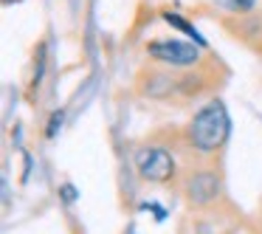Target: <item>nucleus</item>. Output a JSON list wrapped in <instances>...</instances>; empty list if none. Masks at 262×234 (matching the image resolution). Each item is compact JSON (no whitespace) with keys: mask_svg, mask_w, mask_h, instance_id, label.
<instances>
[{"mask_svg":"<svg viewBox=\"0 0 262 234\" xmlns=\"http://www.w3.org/2000/svg\"><path fill=\"white\" fill-rule=\"evenodd\" d=\"M59 198H62L65 203H76L79 192H76V186H74V183H62V186H59Z\"/></svg>","mask_w":262,"mask_h":234,"instance_id":"obj_10","label":"nucleus"},{"mask_svg":"<svg viewBox=\"0 0 262 234\" xmlns=\"http://www.w3.org/2000/svg\"><path fill=\"white\" fill-rule=\"evenodd\" d=\"M228 136H231V116L220 99H211L189 119L183 130V144L198 155H217L226 147Z\"/></svg>","mask_w":262,"mask_h":234,"instance_id":"obj_1","label":"nucleus"},{"mask_svg":"<svg viewBox=\"0 0 262 234\" xmlns=\"http://www.w3.org/2000/svg\"><path fill=\"white\" fill-rule=\"evenodd\" d=\"M161 17H164V20H166V23H169V26H172V29H178V31H183V34H186V40H192V42H198V46H200V48H209V42H206V37H203V34H200V31H198V29H194V26H192V23H189V20H186V17H181V14H178V12H164V14H161Z\"/></svg>","mask_w":262,"mask_h":234,"instance_id":"obj_6","label":"nucleus"},{"mask_svg":"<svg viewBox=\"0 0 262 234\" xmlns=\"http://www.w3.org/2000/svg\"><path fill=\"white\" fill-rule=\"evenodd\" d=\"M133 166H136V172L141 175V181L158 183V186L172 183L178 175L175 153L166 150L164 144H141V147L133 153Z\"/></svg>","mask_w":262,"mask_h":234,"instance_id":"obj_2","label":"nucleus"},{"mask_svg":"<svg viewBox=\"0 0 262 234\" xmlns=\"http://www.w3.org/2000/svg\"><path fill=\"white\" fill-rule=\"evenodd\" d=\"M141 211H155V220H164V217H166V211L158 209L155 203H141Z\"/></svg>","mask_w":262,"mask_h":234,"instance_id":"obj_11","label":"nucleus"},{"mask_svg":"<svg viewBox=\"0 0 262 234\" xmlns=\"http://www.w3.org/2000/svg\"><path fill=\"white\" fill-rule=\"evenodd\" d=\"M127 234H133V228H130V231H127Z\"/></svg>","mask_w":262,"mask_h":234,"instance_id":"obj_12","label":"nucleus"},{"mask_svg":"<svg viewBox=\"0 0 262 234\" xmlns=\"http://www.w3.org/2000/svg\"><path fill=\"white\" fill-rule=\"evenodd\" d=\"M138 93L152 99V102L183 99V74H172V71H144L138 76Z\"/></svg>","mask_w":262,"mask_h":234,"instance_id":"obj_5","label":"nucleus"},{"mask_svg":"<svg viewBox=\"0 0 262 234\" xmlns=\"http://www.w3.org/2000/svg\"><path fill=\"white\" fill-rule=\"evenodd\" d=\"M34 79H31V91H37L40 88V82H42V74H46V46L40 48V59H37V65H34Z\"/></svg>","mask_w":262,"mask_h":234,"instance_id":"obj_9","label":"nucleus"},{"mask_svg":"<svg viewBox=\"0 0 262 234\" xmlns=\"http://www.w3.org/2000/svg\"><path fill=\"white\" fill-rule=\"evenodd\" d=\"M147 57L169 68H194L203 62V51L198 42L192 40H178V37H166V40H149L147 42Z\"/></svg>","mask_w":262,"mask_h":234,"instance_id":"obj_3","label":"nucleus"},{"mask_svg":"<svg viewBox=\"0 0 262 234\" xmlns=\"http://www.w3.org/2000/svg\"><path fill=\"white\" fill-rule=\"evenodd\" d=\"M220 6H226L234 14H248V12H254L256 0H220Z\"/></svg>","mask_w":262,"mask_h":234,"instance_id":"obj_7","label":"nucleus"},{"mask_svg":"<svg viewBox=\"0 0 262 234\" xmlns=\"http://www.w3.org/2000/svg\"><path fill=\"white\" fill-rule=\"evenodd\" d=\"M62 124H65V110H54L51 121H48V127H46V136L48 138H57L59 130H62Z\"/></svg>","mask_w":262,"mask_h":234,"instance_id":"obj_8","label":"nucleus"},{"mask_svg":"<svg viewBox=\"0 0 262 234\" xmlns=\"http://www.w3.org/2000/svg\"><path fill=\"white\" fill-rule=\"evenodd\" d=\"M223 178L214 166H198L183 175V198L194 209H209L220 200Z\"/></svg>","mask_w":262,"mask_h":234,"instance_id":"obj_4","label":"nucleus"}]
</instances>
